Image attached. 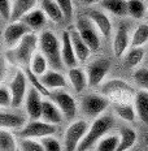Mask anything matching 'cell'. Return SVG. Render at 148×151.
Wrapping results in <instances>:
<instances>
[{
    "label": "cell",
    "instance_id": "cell-1",
    "mask_svg": "<svg viewBox=\"0 0 148 151\" xmlns=\"http://www.w3.org/2000/svg\"><path fill=\"white\" fill-rule=\"evenodd\" d=\"M38 47H39V37L30 31L14 48L9 50L7 58L14 65H30L31 59L36 53Z\"/></svg>",
    "mask_w": 148,
    "mask_h": 151
},
{
    "label": "cell",
    "instance_id": "cell-2",
    "mask_svg": "<svg viewBox=\"0 0 148 151\" xmlns=\"http://www.w3.org/2000/svg\"><path fill=\"white\" fill-rule=\"evenodd\" d=\"M39 48L40 52L46 56L51 69L61 70L64 68V61L61 56V42L59 38L49 30L43 31L39 35Z\"/></svg>",
    "mask_w": 148,
    "mask_h": 151
},
{
    "label": "cell",
    "instance_id": "cell-3",
    "mask_svg": "<svg viewBox=\"0 0 148 151\" xmlns=\"http://www.w3.org/2000/svg\"><path fill=\"white\" fill-rule=\"evenodd\" d=\"M113 125V117L111 115H102L94 120L90 125L86 136L82 139V142L78 147V151H89L92 149L94 145L99 143L100 139H103L104 136L109 132V129Z\"/></svg>",
    "mask_w": 148,
    "mask_h": 151
},
{
    "label": "cell",
    "instance_id": "cell-4",
    "mask_svg": "<svg viewBox=\"0 0 148 151\" xmlns=\"http://www.w3.org/2000/svg\"><path fill=\"white\" fill-rule=\"evenodd\" d=\"M102 91L104 96L114 100V103H130L137 94L130 85L121 80L108 81L102 86Z\"/></svg>",
    "mask_w": 148,
    "mask_h": 151
},
{
    "label": "cell",
    "instance_id": "cell-5",
    "mask_svg": "<svg viewBox=\"0 0 148 151\" xmlns=\"http://www.w3.org/2000/svg\"><path fill=\"white\" fill-rule=\"evenodd\" d=\"M89 128V124L84 120L71 122L64 134V151H78V147L86 136Z\"/></svg>",
    "mask_w": 148,
    "mask_h": 151
},
{
    "label": "cell",
    "instance_id": "cell-6",
    "mask_svg": "<svg viewBox=\"0 0 148 151\" xmlns=\"http://www.w3.org/2000/svg\"><path fill=\"white\" fill-rule=\"evenodd\" d=\"M57 132L56 125L49 124L46 121H40V120H31L30 122H27L25 125L24 129L20 130V136L22 138H43L46 137H51Z\"/></svg>",
    "mask_w": 148,
    "mask_h": 151
},
{
    "label": "cell",
    "instance_id": "cell-7",
    "mask_svg": "<svg viewBox=\"0 0 148 151\" xmlns=\"http://www.w3.org/2000/svg\"><path fill=\"white\" fill-rule=\"evenodd\" d=\"M109 104V100L107 96L99 95V94H87L82 99V111L89 117L97 119L103 115Z\"/></svg>",
    "mask_w": 148,
    "mask_h": 151
},
{
    "label": "cell",
    "instance_id": "cell-8",
    "mask_svg": "<svg viewBox=\"0 0 148 151\" xmlns=\"http://www.w3.org/2000/svg\"><path fill=\"white\" fill-rule=\"evenodd\" d=\"M9 90H11L12 98H13V107H20L26 99V95L29 93L27 90V76L25 72L18 69L16 72L14 77L12 78L9 83Z\"/></svg>",
    "mask_w": 148,
    "mask_h": 151
},
{
    "label": "cell",
    "instance_id": "cell-9",
    "mask_svg": "<svg viewBox=\"0 0 148 151\" xmlns=\"http://www.w3.org/2000/svg\"><path fill=\"white\" fill-rule=\"evenodd\" d=\"M94 26L95 25L91 22L86 16L78 18L77 25H75V27L79 31L81 37L87 43V46L90 47L91 51H97L100 48V37Z\"/></svg>",
    "mask_w": 148,
    "mask_h": 151
},
{
    "label": "cell",
    "instance_id": "cell-10",
    "mask_svg": "<svg viewBox=\"0 0 148 151\" xmlns=\"http://www.w3.org/2000/svg\"><path fill=\"white\" fill-rule=\"evenodd\" d=\"M31 29L27 26L26 24H24L22 21H17V22L9 24L4 30L3 34V39H4V45L8 50L14 48L21 40L24 39V37L26 34H29Z\"/></svg>",
    "mask_w": 148,
    "mask_h": 151
},
{
    "label": "cell",
    "instance_id": "cell-11",
    "mask_svg": "<svg viewBox=\"0 0 148 151\" xmlns=\"http://www.w3.org/2000/svg\"><path fill=\"white\" fill-rule=\"evenodd\" d=\"M51 100L55 103L56 106L60 108V111L62 112L64 117L66 119H73L75 115H77V103H75L74 98L68 94L66 91H62V90H55L51 93Z\"/></svg>",
    "mask_w": 148,
    "mask_h": 151
},
{
    "label": "cell",
    "instance_id": "cell-12",
    "mask_svg": "<svg viewBox=\"0 0 148 151\" xmlns=\"http://www.w3.org/2000/svg\"><path fill=\"white\" fill-rule=\"evenodd\" d=\"M84 16L95 25L97 31H99L104 38H109V35L112 34V22L108 16L105 14V12L102 11V9L90 8L86 11V14Z\"/></svg>",
    "mask_w": 148,
    "mask_h": 151
},
{
    "label": "cell",
    "instance_id": "cell-13",
    "mask_svg": "<svg viewBox=\"0 0 148 151\" xmlns=\"http://www.w3.org/2000/svg\"><path fill=\"white\" fill-rule=\"evenodd\" d=\"M109 69H111V63L107 59H100V60H96L92 64H90L86 70L87 77H89V86H99L105 78V76L108 74Z\"/></svg>",
    "mask_w": 148,
    "mask_h": 151
},
{
    "label": "cell",
    "instance_id": "cell-14",
    "mask_svg": "<svg viewBox=\"0 0 148 151\" xmlns=\"http://www.w3.org/2000/svg\"><path fill=\"white\" fill-rule=\"evenodd\" d=\"M25 108L26 113L31 120H39L42 119V109H43V100L42 94L34 87H31L25 99Z\"/></svg>",
    "mask_w": 148,
    "mask_h": 151
},
{
    "label": "cell",
    "instance_id": "cell-15",
    "mask_svg": "<svg viewBox=\"0 0 148 151\" xmlns=\"http://www.w3.org/2000/svg\"><path fill=\"white\" fill-rule=\"evenodd\" d=\"M61 56H62V61L66 67L70 68H75L78 65V60L77 55H75L74 47L71 45V39H70V34L69 30L62 31V37H61Z\"/></svg>",
    "mask_w": 148,
    "mask_h": 151
},
{
    "label": "cell",
    "instance_id": "cell-16",
    "mask_svg": "<svg viewBox=\"0 0 148 151\" xmlns=\"http://www.w3.org/2000/svg\"><path fill=\"white\" fill-rule=\"evenodd\" d=\"M130 43H131V38H130V34H129L127 27L121 25L116 30L114 38H113V45H112L116 58H122L126 53V51H127Z\"/></svg>",
    "mask_w": 148,
    "mask_h": 151
},
{
    "label": "cell",
    "instance_id": "cell-17",
    "mask_svg": "<svg viewBox=\"0 0 148 151\" xmlns=\"http://www.w3.org/2000/svg\"><path fill=\"white\" fill-rule=\"evenodd\" d=\"M69 34H70V39H71V45L74 47L75 55H77L78 60L79 61H86L91 55V50L87 46V43L83 40V38L81 37L79 31L75 26L69 29Z\"/></svg>",
    "mask_w": 148,
    "mask_h": 151
},
{
    "label": "cell",
    "instance_id": "cell-18",
    "mask_svg": "<svg viewBox=\"0 0 148 151\" xmlns=\"http://www.w3.org/2000/svg\"><path fill=\"white\" fill-rule=\"evenodd\" d=\"M27 124L26 117L21 113H14V112H1V116H0V125H1V129H8V130H12V129H16V130H21V129L25 128V125Z\"/></svg>",
    "mask_w": 148,
    "mask_h": 151
},
{
    "label": "cell",
    "instance_id": "cell-19",
    "mask_svg": "<svg viewBox=\"0 0 148 151\" xmlns=\"http://www.w3.org/2000/svg\"><path fill=\"white\" fill-rule=\"evenodd\" d=\"M40 81H42V83L49 91L60 90L66 86V78H65V76L60 70H55V69L47 70L43 76H40Z\"/></svg>",
    "mask_w": 148,
    "mask_h": 151
},
{
    "label": "cell",
    "instance_id": "cell-20",
    "mask_svg": "<svg viewBox=\"0 0 148 151\" xmlns=\"http://www.w3.org/2000/svg\"><path fill=\"white\" fill-rule=\"evenodd\" d=\"M35 5L36 0H13L11 22L22 21L25 16L29 14L33 9H35Z\"/></svg>",
    "mask_w": 148,
    "mask_h": 151
},
{
    "label": "cell",
    "instance_id": "cell-21",
    "mask_svg": "<svg viewBox=\"0 0 148 151\" xmlns=\"http://www.w3.org/2000/svg\"><path fill=\"white\" fill-rule=\"evenodd\" d=\"M68 80L71 86H73L75 93H82V91L89 86L87 72H84L83 69H81L78 67L70 68L68 70Z\"/></svg>",
    "mask_w": 148,
    "mask_h": 151
},
{
    "label": "cell",
    "instance_id": "cell-22",
    "mask_svg": "<svg viewBox=\"0 0 148 151\" xmlns=\"http://www.w3.org/2000/svg\"><path fill=\"white\" fill-rule=\"evenodd\" d=\"M62 117V112L60 111V108L52 100H43V109H42V120L49 124L57 125L61 122Z\"/></svg>",
    "mask_w": 148,
    "mask_h": 151
},
{
    "label": "cell",
    "instance_id": "cell-23",
    "mask_svg": "<svg viewBox=\"0 0 148 151\" xmlns=\"http://www.w3.org/2000/svg\"><path fill=\"white\" fill-rule=\"evenodd\" d=\"M40 8L46 13L47 18L55 24H62L65 21L64 13L55 0H40Z\"/></svg>",
    "mask_w": 148,
    "mask_h": 151
},
{
    "label": "cell",
    "instance_id": "cell-24",
    "mask_svg": "<svg viewBox=\"0 0 148 151\" xmlns=\"http://www.w3.org/2000/svg\"><path fill=\"white\" fill-rule=\"evenodd\" d=\"M47 20L48 18H47L46 13L42 11V8H39V9H33L29 14L25 16L22 18V22L26 24L31 30H39L46 25Z\"/></svg>",
    "mask_w": 148,
    "mask_h": 151
},
{
    "label": "cell",
    "instance_id": "cell-25",
    "mask_svg": "<svg viewBox=\"0 0 148 151\" xmlns=\"http://www.w3.org/2000/svg\"><path fill=\"white\" fill-rule=\"evenodd\" d=\"M134 107H135L138 117L142 121L148 122V91L140 90L135 94Z\"/></svg>",
    "mask_w": 148,
    "mask_h": 151
},
{
    "label": "cell",
    "instance_id": "cell-26",
    "mask_svg": "<svg viewBox=\"0 0 148 151\" xmlns=\"http://www.w3.org/2000/svg\"><path fill=\"white\" fill-rule=\"evenodd\" d=\"M103 11H107L113 16H122L127 14V0H102L100 1Z\"/></svg>",
    "mask_w": 148,
    "mask_h": 151
},
{
    "label": "cell",
    "instance_id": "cell-27",
    "mask_svg": "<svg viewBox=\"0 0 148 151\" xmlns=\"http://www.w3.org/2000/svg\"><path fill=\"white\" fill-rule=\"evenodd\" d=\"M119 141L117 151H130L131 147L137 143V132L131 128H122L119 130Z\"/></svg>",
    "mask_w": 148,
    "mask_h": 151
},
{
    "label": "cell",
    "instance_id": "cell-28",
    "mask_svg": "<svg viewBox=\"0 0 148 151\" xmlns=\"http://www.w3.org/2000/svg\"><path fill=\"white\" fill-rule=\"evenodd\" d=\"M114 111L119 119L127 122H133L137 116L135 107L131 103H114Z\"/></svg>",
    "mask_w": 148,
    "mask_h": 151
},
{
    "label": "cell",
    "instance_id": "cell-29",
    "mask_svg": "<svg viewBox=\"0 0 148 151\" xmlns=\"http://www.w3.org/2000/svg\"><path fill=\"white\" fill-rule=\"evenodd\" d=\"M48 60L46 59V56L43 55L42 52H36L34 55V58L31 59V63H30V70L33 72L34 74L36 76H43L47 72V68H48Z\"/></svg>",
    "mask_w": 148,
    "mask_h": 151
},
{
    "label": "cell",
    "instance_id": "cell-30",
    "mask_svg": "<svg viewBox=\"0 0 148 151\" xmlns=\"http://www.w3.org/2000/svg\"><path fill=\"white\" fill-rule=\"evenodd\" d=\"M127 14L135 20H142L147 16V8L143 0H127Z\"/></svg>",
    "mask_w": 148,
    "mask_h": 151
},
{
    "label": "cell",
    "instance_id": "cell-31",
    "mask_svg": "<svg viewBox=\"0 0 148 151\" xmlns=\"http://www.w3.org/2000/svg\"><path fill=\"white\" fill-rule=\"evenodd\" d=\"M18 143L14 136L8 129H1L0 132V151H17Z\"/></svg>",
    "mask_w": 148,
    "mask_h": 151
},
{
    "label": "cell",
    "instance_id": "cell-32",
    "mask_svg": "<svg viewBox=\"0 0 148 151\" xmlns=\"http://www.w3.org/2000/svg\"><path fill=\"white\" fill-rule=\"evenodd\" d=\"M148 42V24H140L135 27L131 35V46L143 47Z\"/></svg>",
    "mask_w": 148,
    "mask_h": 151
},
{
    "label": "cell",
    "instance_id": "cell-33",
    "mask_svg": "<svg viewBox=\"0 0 148 151\" xmlns=\"http://www.w3.org/2000/svg\"><path fill=\"white\" fill-rule=\"evenodd\" d=\"M144 52L143 47H133L131 50H129L127 52L125 53V63L127 67L130 68H134L137 65H139L144 59Z\"/></svg>",
    "mask_w": 148,
    "mask_h": 151
},
{
    "label": "cell",
    "instance_id": "cell-34",
    "mask_svg": "<svg viewBox=\"0 0 148 151\" xmlns=\"http://www.w3.org/2000/svg\"><path fill=\"white\" fill-rule=\"evenodd\" d=\"M26 76H27V80L30 81L31 86L34 87L35 90H38L40 94H42V96H51V91H49L44 85L42 83V81H40V77L36 74H34L33 72L30 70V68L26 69Z\"/></svg>",
    "mask_w": 148,
    "mask_h": 151
},
{
    "label": "cell",
    "instance_id": "cell-35",
    "mask_svg": "<svg viewBox=\"0 0 148 151\" xmlns=\"http://www.w3.org/2000/svg\"><path fill=\"white\" fill-rule=\"evenodd\" d=\"M20 151H44L42 141H38L35 138H22L18 142Z\"/></svg>",
    "mask_w": 148,
    "mask_h": 151
},
{
    "label": "cell",
    "instance_id": "cell-36",
    "mask_svg": "<svg viewBox=\"0 0 148 151\" xmlns=\"http://www.w3.org/2000/svg\"><path fill=\"white\" fill-rule=\"evenodd\" d=\"M118 141H119L118 136L104 137L103 139H100L99 143H97L96 151H117Z\"/></svg>",
    "mask_w": 148,
    "mask_h": 151
},
{
    "label": "cell",
    "instance_id": "cell-37",
    "mask_svg": "<svg viewBox=\"0 0 148 151\" xmlns=\"http://www.w3.org/2000/svg\"><path fill=\"white\" fill-rule=\"evenodd\" d=\"M134 81L142 90L148 91V69L142 68L134 73Z\"/></svg>",
    "mask_w": 148,
    "mask_h": 151
},
{
    "label": "cell",
    "instance_id": "cell-38",
    "mask_svg": "<svg viewBox=\"0 0 148 151\" xmlns=\"http://www.w3.org/2000/svg\"><path fill=\"white\" fill-rule=\"evenodd\" d=\"M59 4V7L61 8L62 13H64L65 21H71L74 14V5H73V0H55Z\"/></svg>",
    "mask_w": 148,
    "mask_h": 151
},
{
    "label": "cell",
    "instance_id": "cell-39",
    "mask_svg": "<svg viewBox=\"0 0 148 151\" xmlns=\"http://www.w3.org/2000/svg\"><path fill=\"white\" fill-rule=\"evenodd\" d=\"M0 106L3 108H7V107H13V98H12V94L9 87L7 86H1L0 89Z\"/></svg>",
    "mask_w": 148,
    "mask_h": 151
},
{
    "label": "cell",
    "instance_id": "cell-40",
    "mask_svg": "<svg viewBox=\"0 0 148 151\" xmlns=\"http://www.w3.org/2000/svg\"><path fill=\"white\" fill-rule=\"evenodd\" d=\"M12 7H13V1H11V0H0V13H1V18L4 21H11Z\"/></svg>",
    "mask_w": 148,
    "mask_h": 151
},
{
    "label": "cell",
    "instance_id": "cell-41",
    "mask_svg": "<svg viewBox=\"0 0 148 151\" xmlns=\"http://www.w3.org/2000/svg\"><path fill=\"white\" fill-rule=\"evenodd\" d=\"M44 146V151H61V145L56 138L51 137H46L43 139H40Z\"/></svg>",
    "mask_w": 148,
    "mask_h": 151
},
{
    "label": "cell",
    "instance_id": "cell-42",
    "mask_svg": "<svg viewBox=\"0 0 148 151\" xmlns=\"http://www.w3.org/2000/svg\"><path fill=\"white\" fill-rule=\"evenodd\" d=\"M81 1L86 5H91V4H94V3H96L97 0H81Z\"/></svg>",
    "mask_w": 148,
    "mask_h": 151
},
{
    "label": "cell",
    "instance_id": "cell-43",
    "mask_svg": "<svg viewBox=\"0 0 148 151\" xmlns=\"http://www.w3.org/2000/svg\"><path fill=\"white\" fill-rule=\"evenodd\" d=\"M146 17H147V20H148V9H147V16H146Z\"/></svg>",
    "mask_w": 148,
    "mask_h": 151
}]
</instances>
